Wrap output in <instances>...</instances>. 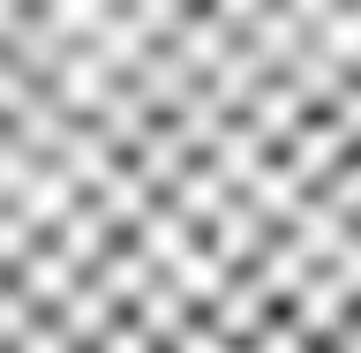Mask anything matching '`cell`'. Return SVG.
<instances>
[{"label":"cell","instance_id":"cell-16","mask_svg":"<svg viewBox=\"0 0 361 353\" xmlns=\"http://www.w3.org/2000/svg\"><path fill=\"white\" fill-rule=\"evenodd\" d=\"M30 90H38V75H30V68H16L8 53H0V120H8V113L30 98Z\"/></svg>","mask_w":361,"mask_h":353},{"label":"cell","instance_id":"cell-4","mask_svg":"<svg viewBox=\"0 0 361 353\" xmlns=\"http://www.w3.org/2000/svg\"><path fill=\"white\" fill-rule=\"evenodd\" d=\"M233 196H241L248 211H256V218H264L271 233H279V225H286L293 211H301L309 180H293V173H286V158H279V151H264V166H256V173H248L241 188H233Z\"/></svg>","mask_w":361,"mask_h":353},{"label":"cell","instance_id":"cell-17","mask_svg":"<svg viewBox=\"0 0 361 353\" xmlns=\"http://www.w3.org/2000/svg\"><path fill=\"white\" fill-rule=\"evenodd\" d=\"M0 203H8V196H0Z\"/></svg>","mask_w":361,"mask_h":353},{"label":"cell","instance_id":"cell-11","mask_svg":"<svg viewBox=\"0 0 361 353\" xmlns=\"http://www.w3.org/2000/svg\"><path fill=\"white\" fill-rule=\"evenodd\" d=\"M45 316H53V323H61V331L75 338V346H90V338L106 331V323H113L121 309H113V301H106L98 286H90V278H75V286H68V293H61V301H53Z\"/></svg>","mask_w":361,"mask_h":353},{"label":"cell","instance_id":"cell-8","mask_svg":"<svg viewBox=\"0 0 361 353\" xmlns=\"http://www.w3.org/2000/svg\"><path fill=\"white\" fill-rule=\"evenodd\" d=\"M8 278H16V286L30 293V309H53V301H61V293L75 286L83 271H75V264H68V256H61V248H53V241H45V233H38V241H30V248H23V256H16V271H8Z\"/></svg>","mask_w":361,"mask_h":353},{"label":"cell","instance_id":"cell-12","mask_svg":"<svg viewBox=\"0 0 361 353\" xmlns=\"http://www.w3.org/2000/svg\"><path fill=\"white\" fill-rule=\"evenodd\" d=\"M166 278H173V286H180V293H188V301L203 309V301H211V293H219L226 278H233V264H219V256H211V241L196 233V248H188L180 264H166Z\"/></svg>","mask_w":361,"mask_h":353},{"label":"cell","instance_id":"cell-13","mask_svg":"<svg viewBox=\"0 0 361 353\" xmlns=\"http://www.w3.org/2000/svg\"><path fill=\"white\" fill-rule=\"evenodd\" d=\"M8 353H83V346H75V338H68L61 323H53V316L38 309V316H30V323H23L16 338H8Z\"/></svg>","mask_w":361,"mask_h":353},{"label":"cell","instance_id":"cell-2","mask_svg":"<svg viewBox=\"0 0 361 353\" xmlns=\"http://www.w3.org/2000/svg\"><path fill=\"white\" fill-rule=\"evenodd\" d=\"M75 196H83V180L68 173L61 158H30V173L16 180V196H8V203H16L23 218H30V225L45 233L53 218H68V211H75Z\"/></svg>","mask_w":361,"mask_h":353},{"label":"cell","instance_id":"cell-10","mask_svg":"<svg viewBox=\"0 0 361 353\" xmlns=\"http://www.w3.org/2000/svg\"><path fill=\"white\" fill-rule=\"evenodd\" d=\"M128 316H135V323H143V331L158 338V346H166V338H173L180 323H188V316H196V301H188V293H180L173 278L158 271L151 286H143V293H135V301H128Z\"/></svg>","mask_w":361,"mask_h":353},{"label":"cell","instance_id":"cell-9","mask_svg":"<svg viewBox=\"0 0 361 353\" xmlns=\"http://www.w3.org/2000/svg\"><path fill=\"white\" fill-rule=\"evenodd\" d=\"M196 233H203V225H196V218H180L173 203H151V211H143V218L128 225V241L143 248V256H151L158 271H166V264H180V256L196 248Z\"/></svg>","mask_w":361,"mask_h":353},{"label":"cell","instance_id":"cell-15","mask_svg":"<svg viewBox=\"0 0 361 353\" xmlns=\"http://www.w3.org/2000/svg\"><path fill=\"white\" fill-rule=\"evenodd\" d=\"M241 353H309V338L293 331L286 316H271L264 331H248V338H241Z\"/></svg>","mask_w":361,"mask_h":353},{"label":"cell","instance_id":"cell-14","mask_svg":"<svg viewBox=\"0 0 361 353\" xmlns=\"http://www.w3.org/2000/svg\"><path fill=\"white\" fill-rule=\"evenodd\" d=\"M83 353H158V338L143 331V323H135L128 309H121V316H113V323H106V331H98V338H90Z\"/></svg>","mask_w":361,"mask_h":353},{"label":"cell","instance_id":"cell-5","mask_svg":"<svg viewBox=\"0 0 361 353\" xmlns=\"http://www.w3.org/2000/svg\"><path fill=\"white\" fill-rule=\"evenodd\" d=\"M203 241H211V256H219V264H256V248L271 241V225L256 218V211H248L241 196H226L219 211H211V218H203Z\"/></svg>","mask_w":361,"mask_h":353},{"label":"cell","instance_id":"cell-3","mask_svg":"<svg viewBox=\"0 0 361 353\" xmlns=\"http://www.w3.org/2000/svg\"><path fill=\"white\" fill-rule=\"evenodd\" d=\"M113 83H121V75H113V68L98 61V53H90L83 38L68 45L61 61H53V75H45V90H53V98H61L68 113H83V120H90V113H98V98H106Z\"/></svg>","mask_w":361,"mask_h":353},{"label":"cell","instance_id":"cell-1","mask_svg":"<svg viewBox=\"0 0 361 353\" xmlns=\"http://www.w3.org/2000/svg\"><path fill=\"white\" fill-rule=\"evenodd\" d=\"M279 158H286L293 180H309V188H316L338 158H361V113H331V106L301 113V120L279 135Z\"/></svg>","mask_w":361,"mask_h":353},{"label":"cell","instance_id":"cell-7","mask_svg":"<svg viewBox=\"0 0 361 353\" xmlns=\"http://www.w3.org/2000/svg\"><path fill=\"white\" fill-rule=\"evenodd\" d=\"M83 278H90V286H98V293H106L113 309H128L135 293H143V286H151V278H158V264H151V256H143V248L128 241V233H113V248H106V256H98V264L83 271Z\"/></svg>","mask_w":361,"mask_h":353},{"label":"cell","instance_id":"cell-6","mask_svg":"<svg viewBox=\"0 0 361 353\" xmlns=\"http://www.w3.org/2000/svg\"><path fill=\"white\" fill-rule=\"evenodd\" d=\"M113 233H121V225H113L90 196H75V211H68V218H53V225H45V241L61 248L75 271H90V264H98V256L113 248Z\"/></svg>","mask_w":361,"mask_h":353}]
</instances>
